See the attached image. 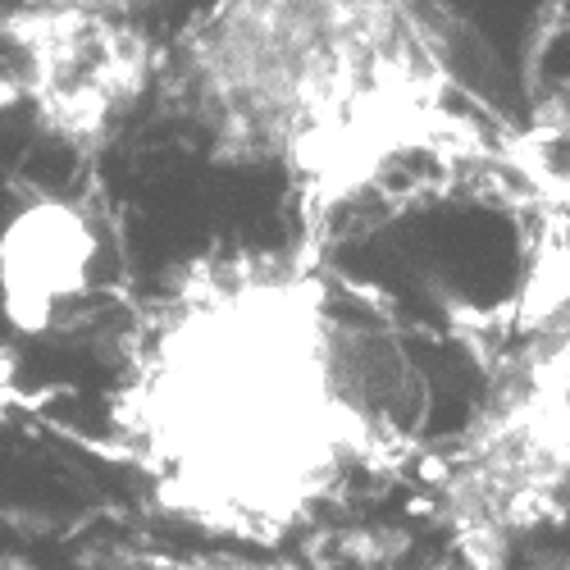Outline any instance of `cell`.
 I'll use <instances>...</instances> for the list:
<instances>
[{
  "instance_id": "obj_1",
  "label": "cell",
  "mask_w": 570,
  "mask_h": 570,
  "mask_svg": "<svg viewBox=\"0 0 570 570\" xmlns=\"http://www.w3.org/2000/svg\"><path fill=\"white\" fill-rule=\"evenodd\" d=\"M183 78L224 141L288 160L324 197L461 128L420 0H210L183 32Z\"/></svg>"
},
{
  "instance_id": "obj_3",
  "label": "cell",
  "mask_w": 570,
  "mask_h": 570,
  "mask_svg": "<svg viewBox=\"0 0 570 570\" xmlns=\"http://www.w3.org/2000/svg\"><path fill=\"white\" fill-rule=\"evenodd\" d=\"M28 87L69 128H106L151 78V41L110 6H51L23 19Z\"/></svg>"
},
{
  "instance_id": "obj_2",
  "label": "cell",
  "mask_w": 570,
  "mask_h": 570,
  "mask_svg": "<svg viewBox=\"0 0 570 570\" xmlns=\"http://www.w3.org/2000/svg\"><path fill=\"white\" fill-rule=\"evenodd\" d=\"M151 402L183 502L243 525H288L365 439L338 393L320 297L283 274H243L187 315Z\"/></svg>"
}]
</instances>
